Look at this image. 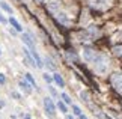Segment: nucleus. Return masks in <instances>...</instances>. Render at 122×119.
<instances>
[{
    "label": "nucleus",
    "mask_w": 122,
    "mask_h": 119,
    "mask_svg": "<svg viewBox=\"0 0 122 119\" xmlns=\"http://www.w3.org/2000/svg\"><path fill=\"white\" fill-rule=\"evenodd\" d=\"M93 63H95V69L98 71V72H106V69H107V57L104 54H97Z\"/></svg>",
    "instance_id": "obj_1"
},
{
    "label": "nucleus",
    "mask_w": 122,
    "mask_h": 119,
    "mask_svg": "<svg viewBox=\"0 0 122 119\" xmlns=\"http://www.w3.org/2000/svg\"><path fill=\"white\" fill-rule=\"evenodd\" d=\"M110 82L113 84V88L118 90L119 93H122V74L121 72H116L110 77Z\"/></svg>",
    "instance_id": "obj_2"
},
{
    "label": "nucleus",
    "mask_w": 122,
    "mask_h": 119,
    "mask_svg": "<svg viewBox=\"0 0 122 119\" xmlns=\"http://www.w3.org/2000/svg\"><path fill=\"white\" fill-rule=\"evenodd\" d=\"M44 107H45V112H47V115H50V116H53L54 115V104H53V99L51 98H44Z\"/></svg>",
    "instance_id": "obj_3"
},
{
    "label": "nucleus",
    "mask_w": 122,
    "mask_h": 119,
    "mask_svg": "<svg viewBox=\"0 0 122 119\" xmlns=\"http://www.w3.org/2000/svg\"><path fill=\"white\" fill-rule=\"evenodd\" d=\"M83 56H84V60L86 62H93L95 60V57H97V53H95V50L93 48H84L83 50Z\"/></svg>",
    "instance_id": "obj_4"
},
{
    "label": "nucleus",
    "mask_w": 122,
    "mask_h": 119,
    "mask_svg": "<svg viewBox=\"0 0 122 119\" xmlns=\"http://www.w3.org/2000/svg\"><path fill=\"white\" fill-rule=\"evenodd\" d=\"M30 54L33 56V60H35L36 66H38V68H42V66H44V63H42V60H41V57H39V54L36 53L33 48H30Z\"/></svg>",
    "instance_id": "obj_5"
},
{
    "label": "nucleus",
    "mask_w": 122,
    "mask_h": 119,
    "mask_svg": "<svg viewBox=\"0 0 122 119\" xmlns=\"http://www.w3.org/2000/svg\"><path fill=\"white\" fill-rule=\"evenodd\" d=\"M20 88L24 90L26 93H32V86L27 82H24V80H21V82H20Z\"/></svg>",
    "instance_id": "obj_6"
},
{
    "label": "nucleus",
    "mask_w": 122,
    "mask_h": 119,
    "mask_svg": "<svg viewBox=\"0 0 122 119\" xmlns=\"http://www.w3.org/2000/svg\"><path fill=\"white\" fill-rule=\"evenodd\" d=\"M23 41H24L26 44L30 47V48H33V47H35V42H33V39L29 36V33H24V35H23Z\"/></svg>",
    "instance_id": "obj_7"
},
{
    "label": "nucleus",
    "mask_w": 122,
    "mask_h": 119,
    "mask_svg": "<svg viewBox=\"0 0 122 119\" xmlns=\"http://www.w3.org/2000/svg\"><path fill=\"white\" fill-rule=\"evenodd\" d=\"M9 23H11V24L14 26V29H15L17 32H21V30H23L21 24H20V23H18V21H17V20H15L14 17H11V18H9Z\"/></svg>",
    "instance_id": "obj_8"
},
{
    "label": "nucleus",
    "mask_w": 122,
    "mask_h": 119,
    "mask_svg": "<svg viewBox=\"0 0 122 119\" xmlns=\"http://www.w3.org/2000/svg\"><path fill=\"white\" fill-rule=\"evenodd\" d=\"M24 56H26L27 62H29V63H27V65H30V66H36L35 60H33V56H32V54L29 53V50H24Z\"/></svg>",
    "instance_id": "obj_9"
},
{
    "label": "nucleus",
    "mask_w": 122,
    "mask_h": 119,
    "mask_svg": "<svg viewBox=\"0 0 122 119\" xmlns=\"http://www.w3.org/2000/svg\"><path fill=\"white\" fill-rule=\"evenodd\" d=\"M26 82H27V83H29V84H30V86H32V88H36V83H35V78H33V75H32V74H29V72H27V74H26Z\"/></svg>",
    "instance_id": "obj_10"
},
{
    "label": "nucleus",
    "mask_w": 122,
    "mask_h": 119,
    "mask_svg": "<svg viewBox=\"0 0 122 119\" xmlns=\"http://www.w3.org/2000/svg\"><path fill=\"white\" fill-rule=\"evenodd\" d=\"M112 51H113V56H118V57H121V56H122V45H115Z\"/></svg>",
    "instance_id": "obj_11"
},
{
    "label": "nucleus",
    "mask_w": 122,
    "mask_h": 119,
    "mask_svg": "<svg viewBox=\"0 0 122 119\" xmlns=\"http://www.w3.org/2000/svg\"><path fill=\"white\" fill-rule=\"evenodd\" d=\"M48 9L51 12H57L59 11V3L57 2H50L48 3Z\"/></svg>",
    "instance_id": "obj_12"
},
{
    "label": "nucleus",
    "mask_w": 122,
    "mask_h": 119,
    "mask_svg": "<svg viewBox=\"0 0 122 119\" xmlns=\"http://www.w3.org/2000/svg\"><path fill=\"white\" fill-rule=\"evenodd\" d=\"M0 8H2L3 11H6V12H9V14H12V8L9 6L8 3H5V2H0Z\"/></svg>",
    "instance_id": "obj_13"
},
{
    "label": "nucleus",
    "mask_w": 122,
    "mask_h": 119,
    "mask_svg": "<svg viewBox=\"0 0 122 119\" xmlns=\"http://www.w3.org/2000/svg\"><path fill=\"white\" fill-rule=\"evenodd\" d=\"M53 77H54V82H56V83H57V84H59V86H60V88H63V78H62V77H60V75H59V74H54V75H53Z\"/></svg>",
    "instance_id": "obj_14"
},
{
    "label": "nucleus",
    "mask_w": 122,
    "mask_h": 119,
    "mask_svg": "<svg viewBox=\"0 0 122 119\" xmlns=\"http://www.w3.org/2000/svg\"><path fill=\"white\" fill-rule=\"evenodd\" d=\"M57 18H59V21L62 23V24H68V23H69L68 17H63V14H59V12H57Z\"/></svg>",
    "instance_id": "obj_15"
},
{
    "label": "nucleus",
    "mask_w": 122,
    "mask_h": 119,
    "mask_svg": "<svg viewBox=\"0 0 122 119\" xmlns=\"http://www.w3.org/2000/svg\"><path fill=\"white\" fill-rule=\"evenodd\" d=\"M45 62H47V66H48L50 69H56V63H54V62L51 60L50 57H47V59H45Z\"/></svg>",
    "instance_id": "obj_16"
},
{
    "label": "nucleus",
    "mask_w": 122,
    "mask_h": 119,
    "mask_svg": "<svg viewBox=\"0 0 122 119\" xmlns=\"http://www.w3.org/2000/svg\"><path fill=\"white\" fill-rule=\"evenodd\" d=\"M80 97H81V99H83V101H89V99H91V97H89V92H87V90H83V92L80 93Z\"/></svg>",
    "instance_id": "obj_17"
},
{
    "label": "nucleus",
    "mask_w": 122,
    "mask_h": 119,
    "mask_svg": "<svg viewBox=\"0 0 122 119\" xmlns=\"http://www.w3.org/2000/svg\"><path fill=\"white\" fill-rule=\"evenodd\" d=\"M57 107H59V109H60V110H62L63 113H66V112H68V109H66V106H65L63 103H59V104H57Z\"/></svg>",
    "instance_id": "obj_18"
},
{
    "label": "nucleus",
    "mask_w": 122,
    "mask_h": 119,
    "mask_svg": "<svg viewBox=\"0 0 122 119\" xmlns=\"http://www.w3.org/2000/svg\"><path fill=\"white\" fill-rule=\"evenodd\" d=\"M62 99H63V101L66 103V104H71V98H69L66 93H62Z\"/></svg>",
    "instance_id": "obj_19"
},
{
    "label": "nucleus",
    "mask_w": 122,
    "mask_h": 119,
    "mask_svg": "<svg viewBox=\"0 0 122 119\" xmlns=\"http://www.w3.org/2000/svg\"><path fill=\"white\" fill-rule=\"evenodd\" d=\"M87 5H91V6H98V3H100V0H86Z\"/></svg>",
    "instance_id": "obj_20"
},
{
    "label": "nucleus",
    "mask_w": 122,
    "mask_h": 119,
    "mask_svg": "<svg viewBox=\"0 0 122 119\" xmlns=\"http://www.w3.org/2000/svg\"><path fill=\"white\" fill-rule=\"evenodd\" d=\"M72 110H74V113L78 116V115H81V110H80V107H77V106H74L72 107Z\"/></svg>",
    "instance_id": "obj_21"
},
{
    "label": "nucleus",
    "mask_w": 122,
    "mask_h": 119,
    "mask_svg": "<svg viewBox=\"0 0 122 119\" xmlns=\"http://www.w3.org/2000/svg\"><path fill=\"white\" fill-rule=\"evenodd\" d=\"M5 82H6L5 75H3V74H0V84H5Z\"/></svg>",
    "instance_id": "obj_22"
},
{
    "label": "nucleus",
    "mask_w": 122,
    "mask_h": 119,
    "mask_svg": "<svg viewBox=\"0 0 122 119\" xmlns=\"http://www.w3.org/2000/svg\"><path fill=\"white\" fill-rule=\"evenodd\" d=\"M12 97L17 98V99H20V93H18V92H12Z\"/></svg>",
    "instance_id": "obj_23"
},
{
    "label": "nucleus",
    "mask_w": 122,
    "mask_h": 119,
    "mask_svg": "<svg viewBox=\"0 0 122 119\" xmlns=\"http://www.w3.org/2000/svg\"><path fill=\"white\" fill-rule=\"evenodd\" d=\"M50 92H51V93H53V97H56V95H57V92H56V90H54L53 88H50Z\"/></svg>",
    "instance_id": "obj_24"
},
{
    "label": "nucleus",
    "mask_w": 122,
    "mask_h": 119,
    "mask_svg": "<svg viewBox=\"0 0 122 119\" xmlns=\"http://www.w3.org/2000/svg\"><path fill=\"white\" fill-rule=\"evenodd\" d=\"M0 23H6V20H5V17H2V14H0Z\"/></svg>",
    "instance_id": "obj_25"
},
{
    "label": "nucleus",
    "mask_w": 122,
    "mask_h": 119,
    "mask_svg": "<svg viewBox=\"0 0 122 119\" xmlns=\"http://www.w3.org/2000/svg\"><path fill=\"white\" fill-rule=\"evenodd\" d=\"M98 118H101V119H110V118H107L106 115H98Z\"/></svg>",
    "instance_id": "obj_26"
},
{
    "label": "nucleus",
    "mask_w": 122,
    "mask_h": 119,
    "mask_svg": "<svg viewBox=\"0 0 122 119\" xmlns=\"http://www.w3.org/2000/svg\"><path fill=\"white\" fill-rule=\"evenodd\" d=\"M45 80H47V82H50V80H51V77H50L48 74H45Z\"/></svg>",
    "instance_id": "obj_27"
},
{
    "label": "nucleus",
    "mask_w": 122,
    "mask_h": 119,
    "mask_svg": "<svg viewBox=\"0 0 122 119\" xmlns=\"http://www.w3.org/2000/svg\"><path fill=\"white\" fill-rule=\"evenodd\" d=\"M78 119H87L86 116H83V115H78Z\"/></svg>",
    "instance_id": "obj_28"
},
{
    "label": "nucleus",
    "mask_w": 122,
    "mask_h": 119,
    "mask_svg": "<svg viewBox=\"0 0 122 119\" xmlns=\"http://www.w3.org/2000/svg\"><path fill=\"white\" fill-rule=\"evenodd\" d=\"M24 119H32V118H30L29 115H26V116H24Z\"/></svg>",
    "instance_id": "obj_29"
},
{
    "label": "nucleus",
    "mask_w": 122,
    "mask_h": 119,
    "mask_svg": "<svg viewBox=\"0 0 122 119\" xmlns=\"http://www.w3.org/2000/svg\"><path fill=\"white\" fill-rule=\"evenodd\" d=\"M66 119H74V118L72 116H66Z\"/></svg>",
    "instance_id": "obj_30"
},
{
    "label": "nucleus",
    "mask_w": 122,
    "mask_h": 119,
    "mask_svg": "<svg viewBox=\"0 0 122 119\" xmlns=\"http://www.w3.org/2000/svg\"><path fill=\"white\" fill-rule=\"evenodd\" d=\"M12 119H15V116H12Z\"/></svg>",
    "instance_id": "obj_31"
},
{
    "label": "nucleus",
    "mask_w": 122,
    "mask_h": 119,
    "mask_svg": "<svg viewBox=\"0 0 122 119\" xmlns=\"http://www.w3.org/2000/svg\"><path fill=\"white\" fill-rule=\"evenodd\" d=\"M38 2H42V0H38Z\"/></svg>",
    "instance_id": "obj_32"
},
{
    "label": "nucleus",
    "mask_w": 122,
    "mask_h": 119,
    "mask_svg": "<svg viewBox=\"0 0 122 119\" xmlns=\"http://www.w3.org/2000/svg\"><path fill=\"white\" fill-rule=\"evenodd\" d=\"M0 54H2V51H0Z\"/></svg>",
    "instance_id": "obj_33"
}]
</instances>
